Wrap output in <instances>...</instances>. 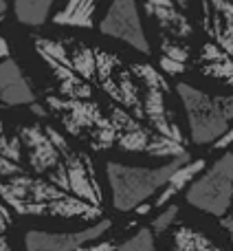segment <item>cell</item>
<instances>
[{"label": "cell", "mask_w": 233, "mask_h": 251, "mask_svg": "<svg viewBox=\"0 0 233 251\" xmlns=\"http://www.w3.org/2000/svg\"><path fill=\"white\" fill-rule=\"evenodd\" d=\"M0 199L22 216H62V218H95L101 207L77 199L75 194L57 187L55 183L26 172L0 178Z\"/></svg>", "instance_id": "cell-1"}, {"label": "cell", "mask_w": 233, "mask_h": 251, "mask_svg": "<svg viewBox=\"0 0 233 251\" xmlns=\"http://www.w3.org/2000/svg\"><path fill=\"white\" fill-rule=\"evenodd\" d=\"M187 161H189V154H183L172 159L169 163L159 165V168H139V165L110 161L106 165V176H108L110 190H113V207L119 212L137 209L145 199L163 190L167 178Z\"/></svg>", "instance_id": "cell-2"}, {"label": "cell", "mask_w": 233, "mask_h": 251, "mask_svg": "<svg viewBox=\"0 0 233 251\" xmlns=\"http://www.w3.org/2000/svg\"><path fill=\"white\" fill-rule=\"evenodd\" d=\"M176 93L187 113L189 134L196 146H209L229 130L231 119L225 110V97H213L187 82H178Z\"/></svg>", "instance_id": "cell-3"}, {"label": "cell", "mask_w": 233, "mask_h": 251, "mask_svg": "<svg viewBox=\"0 0 233 251\" xmlns=\"http://www.w3.org/2000/svg\"><path fill=\"white\" fill-rule=\"evenodd\" d=\"M185 199L191 207L222 218L231 209L233 201V150H227L200 176L187 185Z\"/></svg>", "instance_id": "cell-4"}, {"label": "cell", "mask_w": 233, "mask_h": 251, "mask_svg": "<svg viewBox=\"0 0 233 251\" xmlns=\"http://www.w3.org/2000/svg\"><path fill=\"white\" fill-rule=\"evenodd\" d=\"M22 146L26 148L29 165L38 176H48V181L55 183L57 187L69 192V174L66 165L62 161V154L48 132L40 126H24L18 130Z\"/></svg>", "instance_id": "cell-5"}, {"label": "cell", "mask_w": 233, "mask_h": 251, "mask_svg": "<svg viewBox=\"0 0 233 251\" xmlns=\"http://www.w3.org/2000/svg\"><path fill=\"white\" fill-rule=\"evenodd\" d=\"M99 31L104 35L130 44L139 53H145V55L150 53V44H147L145 31L141 25L137 0H113L99 22Z\"/></svg>", "instance_id": "cell-6"}, {"label": "cell", "mask_w": 233, "mask_h": 251, "mask_svg": "<svg viewBox=\"0 0 233 251\" xmlns=\"http://www.w3.org/2000/svg\"><path fill=\"white\" fill-rule=\"evenodd\" d=\"M48 132V137L53 139V143L57 146L62 154V161L66 165V174H69V192L75 194L77 199L88 201V203L101 207V187L95 181V172L88 165V159L82 154H77L75 150H70V146L66 143V139L57 132L55 128H44Z\"/></svg>", "instance_id": "cell-7"}, {"label": "cell", "mask_w": 233, "mask_h": 251, "mask_svg": "<svg viewBox=\"0 0 233 251\" xmlns=\"http://www.w3.org/2000/svg\"><path fill=\"white\" fill-rule=\"evenodd\" d=\"M47 104L51 106L55 113L62 115L64 128L69 130L70 134H77V137H82L86 130L95 132V130H99V128L113 126L110 117H106V115L101 113L99 106H97L91 97H88V100H70V97L60 100V97H48Z\"/></svg>", "instance_id": "cell-8"}, {"label": "cell", "mask_w": 233, "mask_h": 251, "mask_svg": "<svg viewBox=\"0 0 233 251\" xmlns=\"http://www.w3.org/2000/svg\"><path fill=\"white\" fill-rule=\"evenodd\" d=\"M110 229V221H99L77 231H40L31 229L24 236L26 251H75L77 247L101 238Z\"/></svg>", "instance_id": "cell-9"}, {"label": "cell", "mask_w": 233, "mask_h": 251, "mask_svg": "<svg viewBox=\"0 0 233 251\" xmlns=\"http://www.w3.org/2000/svg\"><path fill=\"white\" fill-rule=\"evenodd\" d=\"M108 115H110V122H113L115 130H116V143H119L121 150L145 152V148L150 146V141H152L154 130L145 128V126H143V119L130 115L128 108L116 106V101H113Z\"/></svg>", "instance_id": "cell-10"}, {"label": "cell", "mask_w": 233, "mask_h": 251, "mask_svg": "<svg viewBox=\"0 0 233 251\" xmlns=\"http://www.w3.org/2000/svg\"><path fill=\"white\" fill-rule=\"evenodd\" d=\"M165 93H167L165 88L145 86V93H143V119H147V124L154 132L183 143L181 128L172 119L167 106H165Z\"/></svg>", "instance_id": "cell-11"}, {"label": "cell", "mask_w": 233, "mask_h": 251, "mask_svg": "<svg viewBox=\"0 0 233 251\" xmlns=\"http://www.w3.org/2000/svg\"><path fill=\"white\" fill-rule=\"evenodd\" d=\"M145 13L159 25L165 35H172L176 40H185L194 33L185 11H181L174 0H143Z\"/></svg>", "instance_id": "cell-12"}, {"label": "cell", "mask_w": 233, "mask_h": 251, "mask_svg": "<svg viewBox=\"0 0 233 251\" xmlns=\"http://www.w3.org/2000/svg\"><path fill=\"white\" fill-rule=\"evenodd\" d=\"M35 95L13 60L0 62V106H31Z\"/></svg>", "instance_id": "cell-13"}, {"label": "cell", "mask_w": 233, "mask_h": 251, "mask_svg": "<svg viewBox=\"0 0 233 251\" xmlns=\"http://www.w3.org/2000/svg\"><path fill=\"white\" fill-rule=\"evenodd\" d=\"M38 53H40V57L48 64V69L53 71L55 79L60 82L62 95L70 97V100H88V97H93V86L82 77V75H77L70 66L62 64L60 60H55V57L48 55V53H42V51H38Z\"/></svg>", "instance_id": "cell-14"}, {"label": "cell", "mask_w": 233, "mask_h": 251, "mask_svg": "<svg viewBox=\"0 0 233 251\" xmlns=\"http://www.w3.org/2000/svg\"><path fill=\"white\" fill-rule=\"evenodd\" d=\"M99 2L101 0H64L62 9L53 16V22L55 25H64V26L91 29Z\"/></svg>", "instance_id": "cell-15"}, {"label": "cell", "mask_w": 233, "mask_h": 251, "mask_svg": "<svg viewBox=\"0 0 233 251\" xmlns=\"http://www.w3.org/2000/svg\"><path fill=\"white\" fill-rule=\"evenodd\" d=\"M213 4V26L211 31L216 44L233 57V2L231 0H211Z\"/></svg>", "instance_id": "cell-16"}, {"label": "cell", "mask_w": 233, "mask_h": 251, "mask_svg": "<svg viewBox=\"0 0 233 251\" xmlns=\"http://www.w3.org/2000/svg\"><path fill=\"white\" fill-rule=\"evenodd\" d=\"M205 159H196V161H187V163H183L181 168L176 170V172L172 174V176L167 178V183L163 185V192L159 194V199H156V207H163V205H167L169 201L174 199V196L178 194L181 190H185L187 185H189L191 181H194L196 176H198L200 172L205 170Z\"/></svg>", "instance_id": "cell-17"}, {"label": "cell", "mask_w": 233, "mask_h": 251, "mask_svg": "<svg viewBox=\"0 0 233 251\" xmlns=\"http://www.w3.org/2000/svg\"><path fill=\"white\" fill-rule=\"evenodd\" d=\"M55 0H13L16 18L26 26H40L47 22Z\"/></svg>", "instance_id": "cell-18"}, {"label": "cell", "mask_w": 233, "mask_h": 251, "mask_svg": "<svg viewBox=\"0 0 233 251\" xmlns=\"http://www.w3.org/2000/svg\"><path fill=\"white\" fill-rule=\"evenodd\" d=\"M70 69L77 75H82L86 82L97 79V57H95V49L88 47H77L70 53Z\"/></svg>", "instance_id": "cell-19"}, {"label": "cell", "mask_w": 233, "mask_h": 251, "mask_svg": "<svg viewBox=\"0 0 233 251\" xmlns=\"http://www.w3.org/2000/svg\"><path fill=\"white\" fill-rule=\"evenodd\" d=\"M116 251H156V234L152 227H141L134 236L123 240Z\"/></svg>", "instance_id": "cell-20"}, {"label": "cell", "mask_w": 233, "mask_h": 251, "mask_svg": "<svg viewBox=\"0 0 233 251\" xmlns=\"http://www.w3.org/2000/svg\"><path fill=\"white\" fill-rule=\"evenodd\" d=\"M203 71L205 75H209V77H216V79H222L225 84H229L233 86V57L227 53V55L218 57V60L213 62H207V64H203Z\"/></svg>", "instance_id": "cell-21"}, {"label": "cell", "mask_w": 233, "mask_h": 251, "mask_svg": "<svg viewBox=\"0 0 233 251\" xmlns=\"http://www.w3.org/2000/svg\"><path fill=\"white\" fill-rule=\"evenodd\" d=\"M0 156L4 159H11L16 163L22 161V141L20 137H11L4 128V124L0 122Z\"/></svg>", "instance_id": "cell-22"}, {"label": "cell", "mask_w": 233, "mask_h": 251, "mask_svg": "<svg viewBox=\"0 0 233 251\" xmlns=\"http://www.w3.org/2000/svg\"><path fill=\"white\" fill-rule=\"evenodd\" d=\"M132 73L141 79L145 86H159L167 91V82L163 79V75L159 73L156 69H152L150 64H132Z\"/></svg>", "instance_id": "cell-23"}, {"label": "cell", "mask_w": 233, "mask_h": 251, "mask_svg": "<svg viewBox=\"0 0 233 251\" xmlns=\"http://www.w3.org/2000/svg\"><path fill=\"white\" fill-rule=\"evenodd\" d=\"M176 218H178V205H167V207L152 221V231H154L156 236L165 234V231L176 223Z\"/></svg>", "instance_id": "cell-24"}, {"label": "cell", "mask_w": 233, "mask_h": 251, "mask_svg": "<svg viewBox=\"0 0 233 251\" xmlns=\"http://www.w3.org/2000/svg\"><path fill=\"white\" fill-rule=\"evenodd\" d=\"M9 225H11V214H9V207L4 203H0V251H11V247L4 240V234H7Z\"/></svg>", "instance_id": "cell-25"}, {"label": "cell", "mask_w": 233, "mask_h": 251, "mask_svg": "<svg viewBox=\"0 0 233 251\" xmlns=\"http://www.w3.org/2000/svg\"><path fill=\"white\" fill-rule=\"evenodd\" d=\"M75 251H116V247L113 243H108V240H101V243H95V245L86 243V245H82V247H77Z\"/></svg>", "instance_id": "cell-26"}, {"label": "cell", "mask_w": 233, "mask_h": 251, "mask_svg": "<svg viewBox=\"0 0 233 251\" xmlns=\"http://www.w3.org/2000/svg\"><path fill=\"white\" fill-rule=\"evenodd\" d=\"M231 146H233V126H229V130L213 141V148H216V150H227V148H231Z\"/></svg>", "instance_id": "cell-27"}, {"label": "cell", "mask_w": 233, "mask_h": 251, "mask_svg": "<svg viewBox=\"0 0 233 251\" xmlns=\"http://www.w3.org/2000/svg\"><path fill=\"white\" fill-rule=\"evenodd\" d=\"M222 227H225L227 231H229V236H231V243H233V218H229V216H222Z\"/></svg>", "instance_id": "cell-28"}, {"label": "cell", "mask_w": 233, "mask_h": 251, "mask_svg": "<svg viewBox=\"0 0 233 251\" xmlns=\"http://www.w3.org/2000/svg\"><path fill=\"white\" fill-rule=\"evenodd\" d=\"M225 110H227V115H229V119L233 122V95L225 97Z\"/></svg>", "instance_id": "cell-29"}, {"label": "cell", "mask_w": 233, "mask_h": 251, "mask_svg": "<svg viewBox=\"0 0 233 251\" xmlns=\"http://www.w3.org/2000/svg\"><path fill=\"white\" fill-rule=\"evenodd\" d=\"M9 55V44L4 38H0V57H7Z\"/></svg>", "instance_id": "cell-30"}, {"label": "cell", "mask_w": 233, "mask_h": 251, "mask_svg": "<svg viewBox=\"0 0 233 251\" xmlns=\"http://www.w3.org/2000/svg\"><path fill=\"white\" fill-rule=\"evenodd\" d=\"M174 2H176L178 7L183 9V11H185V9H187V0H174Z\"/></svg>", "instance_id": "cell-31"}, {"label": "cell", "mask_w": 233, "mask_h": 251, "mask_svg": "<svg viewBox=\"0 0 233 251\" xmlns=\"http://www.w3.org/2000/svg\"><path fill=\"white\" fill-rule=\"evenodd\" d=\"M4 9H7V2H4V0H0V13H4Z\"/></svg>", "instance_id": "cell-32"}]
</instances>
